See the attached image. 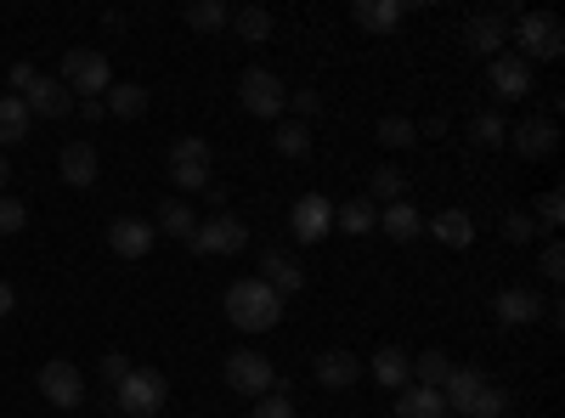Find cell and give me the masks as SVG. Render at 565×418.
<instances>
[{
    "label": "cell",
    "mask_w": 565,
    "mask_h": 418,
    "mask_svg": "<svg viewBox=\"0 0 565 418\" xmlns=\"http://www.w3.org/2000/svg\"><path fill=\"white\" fill-rule=\"evenodd\" d=\"M29 130H34V114L23 108V97H0V148H18V142H29Z\"/></svg>",
    "instance_id": "603a6c76"
},
{
    "label": "cell",
    "mask_w": 565,
    "mask_h": 418,
    "mask_svg": "<svg viewBox=\"0 0 565 418\" xmlns=\"http://www.w3.org/2000/svg\"><path fill=\"white\" fill-rule=\"evenodd\" d=\"M260 283H271L282 300H289V294H300V289H306V271H300V260H295V255H282V249H260Z\"/></svg>",
    "instance_id": "5bb4252c"
},
{
    "label": "cell",
    "mask_w": 565,
    "mask_h": 418,
    "mask_svg": "<svg viewBox=\"0 0 565 418\" xmlns=\"http://www.w3.org/2000/svg\"><path fill=\"white\" fill-rule=\"evenodd\" d=\"M255 418H300V412H295V396L277 385V390H266V396L255 401Z\"/></svg>",
    "instance_id": "f35d334b"
},
{
    "label": "cell",
    "mask_w": 565,
    "mask_h": 418,
    "mask_svg": "<svg viewBox=\"0 0 565 418\" xmlns=\"http://www.w3.org/2000/svg\"><path fill=\"white\" fill-rule=\"evenodd\" d=\"M170 181H175V187H186V193H204L210 181H215V164H175Z\"/></svg>",
    "instance_id": "74e56055"
},
{
    "label": "cell",
    "mask_w": 565,
    "mask_h": 418,
    "mask_svg": "<svg viewBox=\"0 0 565 418\" xmlns=\"http://www.w3.org/2000/svg\"><path fill=\"white\" fill-rule=\"evenodd\" d=\"M97 374H103V385H108V390H114V385H119V379H125V374H130V362H125V356H119V351H108V356H103V367H97Z\"/></svg>",
    "instance_id": "ee69618b"
},
{
    "label": "cell",
    "mask_w": 565,
    "mask_h": 418,
    "mask_svg": "<svg viewBox=\"0 0 565 418\" xmlns=\"http://www.w3.org/2000/svg\"><path fill=\"white\" fill-rule=\"evenodd\" d=\"M289 232H295L300 244H322L328 232H334V204H328L322 193L295 199V210H289Z\"/></svg>",
    "instance_id": "ba28073f"
},
{
    "label": "cell",
    "mask_w": 565,
    "mask_h": 418,
    "mask_svg": "<svg viewBox=\"0 0 565 418\" xmlns=\"http://www.w3.org/2000/svg\"><path fill=\"white\" fill-rule=\"evenodd\" d=\"M159 244V232H153V221H141V215H119L114 226H108V249L119 255V260H141Z\"/></svg>",
    "instance_id": "30bf717a"
},
{
    "label": "cell",
    "mask_w": 565,
    "mask_h": 418,
    "mask_svg": "<svg viewBox=\"0 0 565 418\" xmlns=\"http://www.w3.org/2000/svg\"><path fill=\"white\" fill-rule=\"evenodd\" d=\"M79 119H85V125H97V119H108L103 97H85V103H79Z\"/></svg>",
    "instance_id": "7dc6e473"
},
{
    "label": "cell",
    "mask_w": 565,
    "mask_h": 418,
    "mask_svg": "<svg viewBox=\"0 0 565 418\" xmlns=\"http://www.w3.org/2000/svg\"><path fill=\"white\" fill-rule=\"evenodd\" d=\"M402 193H407V175L396 164H380L367 175V204H402Z\"/></svg>",
    "instance_id": "83f0119b"
},
{
    "label": "cell",
    "mask_w": 565,
    "mask_h": 418,
    "mask_svg": "<svg viewBox=\"0 0 565 418\" xmlns=\"http://www.w3.org/2000/svg\"><path fill=\"white\" fill-rule=\"evenodd\" d=\"M40 74H34V63H12V97H23V90L34 85Z\"/></svg>",
    "instance_id": "bcb514c9"
},
{
    "label": "cell",
    "mask_w": 565,
    "mask_h": 418,
    "mask_svg": "<svg viewBox=\"0 0 565 418\" xmlns=\"http://www.w3.org/2000/svg\"><path fill=\"white\" fill-rule=\"evenodd\" d=\"M40 396L52 401V407H79L85 401V379H79V367L74 362H63V356H52L40 367Z\"/></svg>",
    "instance_id": "9c48e42d"
},
{
    "label": "cell",
    "mask_w": 565,
    "mask_h": 418,
    "mask_svg": "<svg viewBox=\"0 0 565 418\" xmlns=\"http://www.w3.org/2000/svg\"><path fill=\"white\" fill-rule=\"evenodd\" d=\"M351 18H356V29H367V34H396V29L407 23V7H402V0H356Z\"/></svg>",
    "instance_id": "d6986e66"
},
{
    "label": "cell",
    "mask_w": 565,
    "mask_h": 418,
    "mask_svg": "<svg viewBox=\"0 0 565 418\" xmlns=\"http://www.w3.org/2000/svg\"><path fill=\"white\" fill-rule=\"evenodd\" d=\"M57 170H63V181L68 187H97V170H103V159H97V148L90 142H68L63 153H57Z\"/></svg>",
    "instance_id": "e0dca14e"
},
{
    "label": "cell",
    "mask_w": 565,
    "mask_h": 418,
    "mask_svg": "<svg viewBox=\"0 0 565 418\" xmlns=\"http://www.w3.org/2000/svg\"><path fill=\"white\" fill-rule=\"evenodd\" d=\"M23 221H29V210H23L18 199H0V238H12V232H23Z\"/></svg>",
    "instance_id": "b9f144b4"
},
{
    "label": "cell",
    "mask_w": 565,
    "mask_h": 418,
    "mask_svg": "<svg viewBox=\"0 0 565 418\" xmlns=\"http://www.w3.org/2000/svg\"><path fill=\"white\" fill-rule=\"evenodd\" d=\"M232 29H238L244 45H266L271 40V12L266 7H238L232 12Z\"/></svg>",
    "instance_id": "f1b7e54d"
},
{
    "label": "cell",
    "mask_w": 565,
    "mask_h": 418,
    "mask_svg": "<svg viewBox=\"0 0 565 418\" xmlns=\"http://www.w3.org/2000/svg\"><path fill=\"white\" fill-rule=\"evenodd\" d=\"M186 23H193L199 34H221L232 23V7L226 0H193V7H186Z\"/></svg>",
    "instance_id": "1f68e13d"
},
{
    "label": "cell",
    "mask_w": 565,
    "mask_h": 418,
    "mask_svg": "<svg viewBox=\"0 0 565 418\" xmlns=\"http://www.w3.org/2000/svg\"><path fill=\"white\" fill-rule=\"evenodd\" d=\"M503 412H509V396H503V385H492V379H487V390L476 396L469 418H503Z\"/></svg>",
    "instance_id": "ab89813d"
},
{
    "label": "cell",
    "mask_w": 565,
    "mask_h": 418,
    "mask_svg": "<svg viewBox=\"0 0 565 418\" xmlns=\"http://www.w3.org/2000/svg\"><path fill=\"white\" fill-rule=\"evenodd\" d=\"M186 249H193V255H244L249 249V226L238 221V215H210V221H199V232H193V238H186Z\"/></svg>",
    "instance_id": "5b68a950"
},
{
    "label": "cell",
    "mask_w": 565,
    "mask_h": 418,
    "mask_svg": "<svg viewBox=\"0 0 565 418\" xmlns=\"http://www.w3.org/2000/svg\"><path fill=\"white\" fill-rule=\"evenodd\" d=\"M380 232H385V238H396V244H413L418 238V232H424V215L402 199V204H385L380 210Z\"/></svg>",
    "instance_id": "d4e9b609"
},
{
    "label": "cell",
    "mask_w": 565,
    "mask_h": 418,
    "mask_svg": "<svg viewBox=\"0 0 565 418\" xmlns=\"http://www.w3.org/2000/svg\"><path fill=\"white\" fill-rule=\"evenodd\" d=\"M487 79H492V90L503 103H521V97H532V68L514 57V52H498L492 63H487Z\"/></svg>",
    "instance_id": "7c38bea8"
},
{
    "label": "cell",
    "mask_w": 565,
    "mask_h": 418,
    "mask_svg": "<svg viewBox=\"0 0 565 418\" xmlns=\"http://www.w3.org/2000/svg\"><path fill=\"white\" fill-rule=\"evenodd\" d=\"M334 226H340V232H351V238H362V232L380 226V210H373L367 199H351V204H340V210H334Z\"/></svg>",
    "instance_id": "f546056e"
},
{
    "label": "cell",
    "mask_w": 565,
    "mask_h": 418,
    "mask_svg": "<svg viewBox=\"0 0 565 418\" xmlns=\"http://www.w3.org/2000/svg\"><path fill=\"white\" fill-rule=\"evenodd\" d=\"M271 148H277L282 159H306V153H311V130H306L300 119H282V125L271 130Z\"/></svg>",
    "instance_id": "4dcf8cb0"
},
{
    "label": "cell",
    "mask_w": 565,
    "mask_h": 418,
    "mask_svg": "<svg viewBox=\"0 0 565 418\" xmlns=\"http://www.w3.org/2000/svg\"><path fill=\"white\" fill-rule=\"evenodd\" d=\"M226 317H232V329H244V334H271L282 322V294L271 283H260V277H238V283L226 289Z\"/></svg>",
    "instance_id": "6da1fadb"
},
{
    "label": "cell",
    "mask_w": 565,
    "mask_h": 418,
    "mask_svg": "<svg viewBox=\"0 0 565 418\" xmlns=\"http://www.w3.org/2000/svg\"><path fill=\"white\" fill-rule=\"evenodd\" d=\"M367 374H373V385H385V390H402V385L413 379V356H407L402 345H385V351H373Z\"/></svg>",
    "instance_id": "7402d4cb"
},
{
    "label": "cell",
    "mask_w": 565,
    "mask_h": 418,
    "mask_svg": "<svg viewBox=\"0 0 565 418\" xmlns=\"http://www.w3.org/2000/svg\"><path fill=\"white\" fill-rule=\"evenodd\" d=\"M391 418H447V401H441V390H424V385H413V390H396Z\"/></svg>",
    "instance_id": "cb8c5ba5"
},
{
    "label": "cell",
    "mask_w": 565,
    "mask_h": 418,
    "mask_svg": "<svg viewBox=\"0 0 565 418\" xmlns=\"http://www.w3.org/2000/svg\"><path fill=\"white\" fill-rule=\"evenodd\" d=\"M289 108H295L300 125H306L311 114H322V97H317V90H289Z\"/></svg>",
    "instance_id": "f6af8a7d"
},
{
    "label": "cell",
    "mask_w": 565,
    "mask_h": 418,
    "mask_svg": "<svg viewBox=\"0 0 565 418\" xmlns=\"http://www.w3.org/2000/svg\"><path fill=\"white\" fill-rule=\"evenodd\" d=\"M463 40L476 45L481 57H498L503 45H509V12H476L463 23Z\"/></svg>",
    "instance_id": "2e32d148"
},
{
    "label": "cell",
    "mask_w": 565,
    "mask_h": 418,
    "mask_svg": "<svg viewBox=\"0 0 565 418\" xmlns=\"http://www.w3.org/2000/svg\"><path fill=\"white\" fill-rule=\"evenodd\" d=\"M23 108L34 114V119H68L74 114V90L63 85V79H34L29 90H23Z\"/></svg>",
    "instance_id": "8fae6325"
},
{
    "label": "cell",
    "mask_w": 565,
    "mask_h": 418,
    "mask_svg": "<svg viewBox=\"0 0 565 418\" xmlns=\"http://www.w3.org/2000/svg\"><path fill=\"white\" fill-rule=\"evenodd\" d=\"M153 232H170V238H181V244H186V238L199 232V215L186 210L181 199H164V204H159V221H153Z\"/></svg>",
    "instance_id": "4316f807"
},
{
    "label": "cell",
    "mask_w": 565,
    "mask_h": 418,
    "mask_svg": "<svg viewBox=\"0 0 565 418\" xmlns=\"http://www.w3.org/2000/svg\"><path fill=\"white\" fill-rule=\"evenodd\" d=\"M492 317L503 322V329H526V322L543 317V300L532 289H498L492 294Z\"/></svg>",
    "instance_id": "9a60e30c"
},
{
    "label": "cell",
    "mask_w": 565,
    "mask_h": 418,
    "mask_svg": "<svg viewBox=\"0 0 565 418\" xmlns=\"http://www.w3.org/2000/svg\"><path fill=\"white\" fill-rule=\"evenodd\" d=\"M373 142L402 153V148H413V142H418V125H413V119H402V114H385V119H380V130H373Z\"/></svg>",
    "instance_id": "d6a6232c"
},
{
    "label": "cell",
    "mask_w": 565,
    "mask_h": 418,
    "mask_svg": "<svg viewBox=\"0 0 565 418\" xmlns=\"http://www.w3.org/2000/svg\"><path fill=\"white\" fill-rule=\"evenodd\" d=\"M424 232H430L436 244H447V249H469V244H476V221H469V210H441L436 221H424Z\"/></svg>",
    "instance_id": "44dd1931"
},
{
    "label": "cell",
    "mask_w": 565,
    "mask_h": 418,
    "mask_svg": "<svg viewBox=\"0 0 565 418\" xmlns=\"http://www.w3.org/2000/svg\"><path fill=\"white\" fill-rule=\"evenodd\" d=\"M311 374H317L322 390H351V385L362 379V362H356L351 351H322V356L311 362Z\"/></svg>",
    "instance_id": "ac0fdd59"
},
{
    "label": "cell",
    "mask_w": 565,
    "mask_h": 418,
    "mask_svg": "<svg viewBox=\"0 0 565 418\" xmlns=\"http://www.w3.org/2000/svg\"><path fill=\"white\" fill-rule=\"evenodd\" d=\"M103 108L114 114V119H141V114H148V90H141V85H108V97H103Z\"/></svg>",
    "instance_id": "484cf974"
},
{
    "label": "cell",
    "mask_w": 565,
    "mask_h": 418,
    "mask_svg": "<svg viewBox=\"0 0 565 418\" xmlns=\"http://www.w3.org/2000/svg\"><path fill=\"white\" fill-rule=\"evenodd\" d=\"M175 164H215V153H210L204 136H175V142H170V170Z\"/></svg>",
    "instance_id": "e575fe53"
},
{
    "label": "cell",
    "mask_w": 565,
    "mask_h": 418,
    "mask_svg": "<svg viewBox=\"0 0 565 418\" xmlns=\"http://www.w3.org/2000/svg\"><path fill=\"white\" fill-rule=\"evenodd\" d=\"M509 45L526 68L532 63H554L565 52V29L554 12H509Z\"/></svg>",
    "instance_id": "7a4b0ae2"
},
{
    "label": "cell",
    "mask_w": 565,
    "mask_h": 418,
    "mask_svg": "<svg viewBox=\"0 0 565 418\" xmlns=\"http://www.w3.org/2000/svg\"><path fill=\"white\" fill-rule=\"evenodd\" d=\"M509 148L521 153V159H548V153L559 148V130H554L548 114H543V119H526V125L509 130Z\"/></svg>",
    "instance_id": "4fadbf2b"
},
{
    "label": "cell",
    "mask_w": 565,
    "mask_h": 418,
    "mask_svg": "<svg viewBox=\"0 0 565 418\" xmlns=\"http://www.w3.org/2000/svg\"><path fill=\"white\" fill-rule=\"evenodd\" d=\"M537 271L548 277V283H559V277H565V249H559V244H548V249H543V260H537Z\"/></svg>",
    "instance_id": "7bdbcfd3"
},
{
    "label": "cell",
    "mask_w": 565,
    "mask_h": 418,
    "mask_svg": "<svg viewBox=\"0 0 565 418\" xmlns=\"http://www.w3.org/2000/svg\"><path fill=\"white\" fill-rule=\"evenodd\" d=\"M469 136H476V148H503L509 142V125H503V114H481L476 125H469Z\"/></svg>",
    "instance_id": "d590c367"
},
{
    "label": "cell",
    "mask_w": 565,
    "mask_h": 418,
    "mask_svg": "<svg viewBox=\"0 0 565 418\" xmlns=\"http://www.w3.org/2000/svg\"><path fill=\"white\" fill-rule=\"evenodd\" d=\"M12 306H18V289L7 283V277H0V317H12Z\"/></svg>",
    "instance_id": "c3c4849f"
},
{
    "label": "cell",
    "mask_w": 565,
    "mask_h": 418,
    "mask_svg": "<svg viewBox=\"0 0 565 418\" xmlns=\"http://www.w3.org/2000/svg\"><path fill=\"white\" fill-rule=\"evenodd\" d=\"M68 90H74V103L85 97H108V85H114V68L103 52H90V45H74V52H63V74H57Z\"/></svg>",
    "instance_id": "3957f363"
},
{
    "label": "cell",
    "mask_w": 565,
    "mask_h": 418,
    "mask_svg": "<svg viewBox=\"0 0 565 418\" xmlns=\"http://www.w3.org/2000/svg\"><path fill=\"white\" fill-rule=\"evenodd\" d=\"M503 238H509V244H532V238H537V221H532L526 210H509V215H503Z\"/></svg>",
    "instance_id": "60d3db41"
},
{
    "label": "cell",
    "mask_w": 565,
    "mask_h": 418,
    "mask_svg": "<svg viewBox=\"0 0 565 418\" xmlns=\"http://www.w3.org/2000/svg\"><path fill=\"white\" fill-rule=\"evenodd\" d=\"M481 390H487V374H481V367H452L447 385H441V401H447V412H469Z\"/></svg>",
    "instance_id": "ffe728a7"
},
{
    "label": "cell",
    "mask_w": 565,
    "mask_h": 418,
    "mask_svg": "<svg viewBox=\"0 0 565 418\" xmlns=\"http://www.w3.org/2000/svg\"><path fill=\"white\" fill-rule=\"evenodd\" d=\"M418 136H447V114H436V119H424V130Z\"/></svg>",
    "instance_id": "681fc988"
},
{
    "label": "cell",
    "mask_w": 565,
    "mask_h": 418,
    "mask_svg": "<svg viewBox=\"0 0 565 418\" xmlns=\"http://www.w3.org/2000/svg\"><path fill=\"white\" fill-rule=\"evenodd\" d=\"M7 181H12V164H7V153H0V193H7Z\"/></svg>",
    "instance_id": "f907efd6"
},
{
    "label": "cell",
    "mask_w": 565,
    "mask_h": 418,
    "mask_svg": "<svg viewBox=\"0 0 565 418\" xmlns=\"http://www.w3.org/2000/svg\"><path fill=\"white\" fill-rule=\"evenodd\" d=\"M532 221H537V232H559V221H565V199H559V187H548V193L537 199Z\"/></svg>",
    "instance_id": "8d00e7d4"
},
{
    "label": "cell",
    "mask_w": 565,
    "mask_h": 418,
    "mask_svg": "<svg viewBox=\"0 0 565 418\" xmlns=\"http://www.w3.org/2000/svg\"><path fill=\"white\" fill-rule=\"evenodd\" d=\"M238 103H244V114H255V119H282V108H289V85H282L271 68H249V74L238 79Z\"/></svg>",
    "instance_id": "8992f818"
},
{
    "label": "cell",
    "mask_w": 565,
    "mask_h": 418,
    "mask_svg": "<svg viewBox=\"0 0 565 418\" xmlns=\"http://www.w3.org/2000/svg\"><path fill=\"white\" fill-rule=\"evenodd\" d=\"M447 374H452V362H447L441 351H424V356H413V379H418L424 390H441V385H447Z\"/></svg>",
    "instance_id": "836d02e7"
},
{
    "label": "cell",
    "mask_w": 565,
    "mask_h": 418,
    "mask_svg": "<svg viewBox=\"0 0 565 418\" xmlns=\"http://www.w3.org/2000/svg\"><path fill=\"white\" fill-rule=\"evenodd\" d=\"M226 385L238 390V396H266V390H277V367L260 356V351H232L226 356Z\"/></svg>",
    "instance_id": "52a82bcc"
},
{
    "label": "cell",
    "mask_w": 565,
    "mask_h": 418,
    "mask_svg": "<svg viewBox=\"0 0 565 418\" xmlns=\"http://www.w3.org/2000/svg\"><path fill=\"white\" fill-rule=\"evenodd\" d=\"M164 396H170V385H164L159 367H130V374L114 385V401H119L130 418H159Z\"/></svg>",
    "instance_id": "277c9868"
}]
</instances>
